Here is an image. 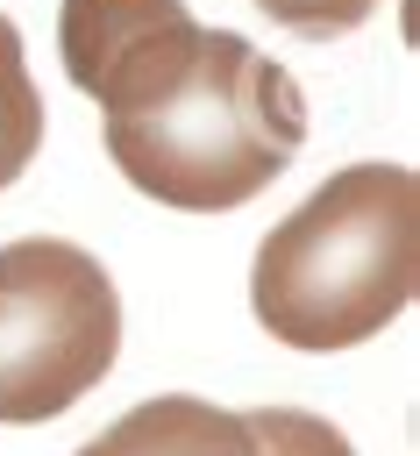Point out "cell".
Wrapping results in <instances>:
<instances>
[{
    "mask_svg": "<svg viewBox=\"0 0 420 456\" xmlns=\"http://www.w3.org/2000/svg\"><path fill=\"white\" fill-rule=\"evenodd\" d=\"M121 356V299L93 249L21 235L0 249V420H57Z\"/></svg>",
    "mask_w": 420,
    "mask_h": 456,
    "instance_id": "obj_3",
    "label": "cell"
},
{
    "mask_svg": "<svg viewBox=\"0 0 420 456\" xmlns=\"http://www.w3.org/2000/svg\"><path fill=\"white\" fill-rule=\"evenodd\" d=\"M43 150V93L21 57V28L0 14V185H14Z\"/></svg>",
    "mask_w": 420,
    "mask_h": 456,
    "instance_id": "obj_6",
    "label": "cell"
},
{
    "mask_svg": "<svg viewBox=\"0 0 420 456\" xmlns=\"http://www.w3.org/2000/svg\"><path fill=\"white\" fill-rule=\"evenodd\" d=\"M420 185L406 164H349L292 207L249 271V306L285 349H349L413 306Z\"/></svg>",
    "mask_w": 420,
    "mask_h": 456,
    "instance_id": "obj_2",
    "label": "cell"
},
{
    "mask_svg": "<svg viewBox=\"0 0 420 456\" xmlns=\"http://www.w3.org/2000/svg\"><path fill=\"white\" fill-rule=\"evenodd\" d=\"M256 7L292 36H349L377 14V0H256Z\"/></svg>",
    "mask_w": 420,
    "mask_h": 456,
    "instance_id": "obj_8",
    "label": "cell"
},
{
    "mask_svg": "<svg viewBox=\"0 0 420 456\" xmlns=\"http://www.w3.org/2000/svg\"><path fill=\"white\" fill-rule=\"evenodd\" d=\"M242 420H249V435H256V456H356L349 435H342L335 420L306 413V406H256V413H242Z\"/></svg>",
    "mask_w": 420,
    "mask_h": 456,
    "instance_id": "obj_7",
    "label": "cell"
},
{
    "mask_svg": "<svg viewBox=\"0 0 420 456\" xmlns=\"http://www.w3.org/2000/svg\"><path fill=\"white\" fill-rule=\"evenodd\" d=\"M114 171L178 214L249 207L306 142L299 78L235 28H171L93 86Z\"/></svg>",
    "mask_w": 420,
    "mask_h": 456,
    "instance_id": "obj_1",
    "label": "cell"
},
{
    "mask_svg": "<svg viewBox=\"0 0 420 456\" xmlns=\"http://www.w3.org/2000/svg\"><path fill=\"white\" fill-rule=\"evenodd\" d=\"M78 456H256V435L242 413L192 399V392H164L128 406L114 428H100Z\"/></svg>",
    "mask_w": 420,
    "mask_h": 456,
    "instance_id": "obj_4",
    "label": "cell"
},
{
    "mask_svg": "<svg viewBox=\"0 0 420 456\" xmlns=\"http://www.w3.org/2000/svg\"><path fill=\"white\" fill-rule=\"evenodd\" d=\"M185 21H192L185 0H64L57 7V50H64L71 86L93 100V86L107 71H121L135 50H149L157 36H171Z\"/></svg>",
    "mask_w": 420,
    "mask_h": 456,
    "instance_id": "obj_5",
    "label": "cell"
}]
</instances>
